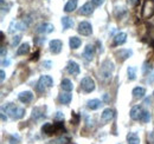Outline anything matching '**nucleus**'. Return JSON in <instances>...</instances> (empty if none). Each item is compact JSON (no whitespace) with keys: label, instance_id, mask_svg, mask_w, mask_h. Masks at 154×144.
<instances>
[{"label":"nucleus","instance_id":"1","mask_svg":"<svg viewBox=\"0 0 154 144\" xmlns=\"http://www.w3.org/2000/svg\"><path fill=\"white\" fill-rule=\"evenodd\" d=\"M2 111H6L13 119H20L24 117L25 115V110L23 108H19V106H16L14 104L12 103H8L6 105L2 106Z\"/></svg>","mask_w":154,"mask_h":144},{"label":"nucleus","instance_id":"2","mask_svg":"<svg viewBox=\"0 0 154 144\" xmlns=\"http://www.w3.org/2000/svg\"><path fill=\"white\" fill-rule=\"evenodd\" d=\"M114 71V64L110 60H104L101 64V69H100V78L102 80H109L112 74Z\"/></svg>","mask_w":154,"mask_h":144},{"label":"nucleus","instance_id":"3","mask_svg":"<svg viewBox=\"0 0 154 144\" xmlns=\"http://www.w3.org/2000/svg\"><path fill=\"white\" fill-rule=\"evenodd\" d=\"M54 85V79L50 77V76H42L40 78H39L38 83H37V90L39 92H43V91H45L46 89H49V88H51Z\"/></svg>","mask_w":154,"mask_h":144},{"label":"nucleus","instance_id":"4","mask_svg":"<svg viewBox=\"0 0 154 144\" xmlns=\"http://www.w3.org/2000/svg\"><path fill=\"white\" fill-rule=\"evenodd\" d=\"M154 16V0H145L142 6V18L149 19Z\"/></svg>","mask_w":154,"mask_h":144},{"label":"nucleus","instance_id":"5","mask_svg":"<svg viewBox=\"0 0 154 144\" xmlns=\"http://www.w3.org/2000/svg\"><path fill=\"white\" fill-rule=\"evenodd\" d=\"M81 88L84 92L89 93L95 90V80L91 77H84L81 82Z\"/></svg>","mask_w":154,"mask_h":144},{"label":"nucleus","instance_id":"6","mask_svg":"<svg viewBox=\"0 0 154 144\" xmlns=\"http://www.w3.org/2000/svg\"><path fill=\"white\" fill-rule=\"evenodd\" d=\"M78 32L82 36H90L93 33V27L90 25V22L88 21H82L78 25Z\"/></svg>","mask_w":154,"mask_h":144},{"label":"nucleus","instance_id":"7","mask_svg":"<svg viewBox=\"0 0 154 144\" xmlns=\"http://www.w3.org/2000/svg\"><path fill=\"white\" fill-rule=\"evenodd\" d=\"M27 27V24H25V21H17V20H13L10 25V30L8 32L10 33H13L18 30H25Z\"/></svg>","mask_w":154,"mask_h":144},{"label":"nucleus","instance_id":"8","mask_svg":"<svg viewBox=\"0 0 154 144\" xmlns=\"http://www.w3.org/2000/svg\"><path fill=\"white\" fill-rule=\"evenodd\" d=\"M49 46H50V51H51L52 53L57 54V53L60 52V50H62V47H63V44H62V41H60V40H58V39H54V40H51V41H50Z\"/></svg>","mask_w":154,"mask_h":144},{"label":"nucleus","instance_id":"9","mask_svg":"<svg viewBox=\"0 0 154 144\" xmlns=\"http://www.w3.org/2000/svg\"><path fill=\"white\" fill-rule=\"evenodd\" d=\"M54 25L52 24H49V22H44V24H40L38 27H37V32L38 33H51L54 31Z\"/></svg>","mask_w":154,"mask_h":144},{"label":"nucleus","instance_id":"10","mask_svg":"<svg viewBox=\"0 0 154 144\" xmlns=\"http://www.w3.org/2000/svg\"><path fill=\"white\" fill-rule=\"evenodd\" d=\"M93 5H94L93 2H87V4H84V5L81 7V10H79V14H82V16H89V14H91L93 11H94V6H93Z\"/></svg>","mask_w":154,"mask_h":144},{"label":"nucleus","instance_id":"11","mask_svg":"<svg viewBox=\"0 0 154 144\" xmlns=\"http://www.w3.org/2000/svg\"><path fill=\"white\" fill-rule=\"evenodd\" d=\"M116 57L119 58V60H121V62H123V60H126L127 58H129L132 54H133V51L132 50H126V49H122V50H120V51H116Z\"/></svg>","mask_w":154,"mask_h":144},{"label":"nucleus","instance_id":"12","mask_svg":"<svg viewBox=\"0 0 154 144\" xmlns=\"http://www.w3.org/2000/svg\"><path fill=\"white\" fill-rule=\"evenodd\" d=\"M66 69H68V72L70 74H72V76H77L79 73V66H78V64H77L76 62H74V60H70L68 63Z\"/></svg>","mask_w":154,"mask_h":144},{"label":"nucleus","instance_id":"13","mask_svg":"<svg viewBox=\"0 0 154 144\" xmlns=\"http://www.w3.org/2000/svg\"><path fill=\"white\" fill-rule=\"evenodd\" d=\"M142 112H143V111H142V108H141L140 105H135V106H133V108H132L131 112H129L131 118H132V119H134V121H136V119H140V117H141Z\"/></svg>","mask_w":154,"mask_h":144},{"label":"nucleus","instance_id":"14","mask_svg":"<svg viewBox=\"0 0 154 144\" xmlns=\"http://www.w3.org/2000/svg\"><path fill=\"white\" fill-rule=\"evenodd\" d=\"M18 98L21 103H30L33 98V94L31 91H24V92H20Z\"/></svg>","mask_w":154,"mask_h":144},{"label":"nucleus","instance_id":"15","mask_svg":"<svg viewBox=\"0 0 154 144\" xmlns=\"http://www.w3.org/2000/svg\"><path fill=\"white\" fill-rule=\"evenodd\" d=\"M94 53H95V47H94V45H87L85 47H84V51H83V56L85 57V59H88V60H91L93 59V57H94Z\"/></svg>","mask_w":154,"mask_h":144},{"label":"nucleus","instance_id":"16","mask_svg":"<svg viewBox=\"0 0 154 144\" xmlns=\"http://www.w3.org/2000/svg\"><path fill=\"white\" fill-rule=\"evenodd\" d=\"M42 131H43V134H45V135H52V134H56V132H57L55 125L51 124V123H45L44 125L42 126Z\"/></svg>","mask_w":154,"mask_h":144},{"label":"nucleus","instance_id":"17","mask_svg":"<svg viewBox=\"0 0 154 144\" xmlns=\"http://www.w3.org/2000/svg\"><path fill=\"white\" fill-rule=\"evenodd\" d=\"M113 117H114V110L112 109H106L101 115V119L103 122H109L110 119H113Z\"/></svg>","mask_w":154,"mask_h":144},{"label":"nucleus","instance_id":"18","mask_svg":"<svg viewBox=\"0 0 154 144\" xmlns=\"http://www.w3.org/2000/svg\"><path fill=\"white\" fill-rule=\"evenodd\" d=\"M126 40H127V34L125 32H120L114 38V45H122L123 43H126Z\"/></svg>","mask_w":154,"mask_h":144},{"label":"nucleus","instance_id":"19","mask_svg":"<svg viewBox=\"0 0 154 144\" xmlns=\"http://www.w3.org/2000/svg\"><path fill=\"white\" fill-rule=\"evenodd\" d=\"M77 2H78V0H69V1L65 4V6H64V11H65L66 13L75 11L77 7Z\"/></svg>","mask_w":154,"mask_h":144},{"label":"nucleus","instance_id":"20","mask_svg":"<svg viewBox=\"0 0 154 144\" xmlns=\"http://www.w3.org/2000/svg\"><path fill=\"white\" fill-rule=\"evenodd\" d=\"M60 85H62V89L64 91H66V92H70V91H72V89H74L72 82H71L70 79H68V78H64V79L62 80Z\"/></svg>","mask_w":154,"mask_h":144},{"label":"nucleus","instance_id":"21","mask_svg":"<svg viewBox=\"0 0 154 144\" xmlns=\"http://www.w3.org/2000/svg\"><path fill=\"white\" fill-rule=\"evenodd\" d=\"M44 111H45V108H44V106H37V108H35L33 111H32V117H33L35 119L42 118V117L44 116Z\"/></svg>","mask_w":154,"mask_h":144},{"label":"nucleus","instance_id":"22","mask_svg":"<svg viewBox=\"0 0 154 144\" xmlns=\"http://www.w3.org/2000/svg\"><path fill=\"white\" fill-rule=\"evenodd\" d=\"M127 142H128V144H140V138H139L137 134L129 132L127 135Z\"/></svg>","mask_w":154,"mask_h":144},{"label":"nucleus","instance_id":"23","mask_svg":"<svg viewBox=\"0 0 154 144\" xmlns=\"http://www.w3.org/2000/svg\"><path fill=\"white\" fill-rule=\"evenodd\" d=\"M62 26L64 30H69V28H72L74 26V20L69 17H63L62 18Z\"/></svg>","mask_w":154,"mask_h":144},{"label":"nucleus","instance_id":"24","mask_svg":"<svg viewBox=\"0 0 154 144\" xmlns=\"http://www.w3.org/2000/svg\"><path fill=\"white\" fill-rule=\"evenodd\" d=\"M81 44H82V40H81L78 37H71V38L69 39V45H70V47L74 49V50L78 49V47L81 46Z\"/></svg>","mask_w":154,"mask_h":144},{"label":"nucleus","instance_id":"25","mask_svg":"<svg viewBox=\"0 0 154 144\" xmlns=\"http://www.w3.org/2000/svg\"><path fill=\"white\" fill-rule=\"evenodd\" d=\"M133 97L134 98H142L143 96H145V93H146V90H145V88H141V86H136L133 89Z\"/></svg>","mask_w":154,"mask_h":144},{"label":"nucleus","instance_id":"26","mask_svg":"<svg viewBox=\"0 0 154 144\" xmlns=\"http://www.w3.org/2000/svg\"><path fill=\"white\" fill-rule=\"evenodd\" d=\"M71 99H72V94L69 93V92L59 94V102H60L62 104H69V103L71 102Z\"/></svg>","mask_w":154,"mask_h":144},{"label":"nucleus","instance_id":"27","mask_svg":"<svg viewBox=\"0 0 154 144\" xmlns=\"http://www.w3.org/2000/svg\"><path fill=\"white\" fill-rule=\"evenodd\" d=\"M29 51H30V45H29L27 43H24V44L20 45V47H18V50H17V56H23V54L29 53Z\"/></svg>","mask_w":154,"mask_h":144},{"label":"nucleus","instance_id":"28","mask_svg":"<svg viewBox=\"0 0 154 144\" xmlns=\"http://www.w3.org/2000/svg\"><path fill=\"white\" fill-rule=\"evenodd\" d=\"M70 140L68 137H58V138H55V140H51L49 142H46L45 144H68Z\"/></svg>","mask_w":154,"mask_h":144},{"label":"nucleus","instance_id":"29","mask_svg":"<svg viewBox=\"0 0 154 144\" xmlns=\"http://www.w3.org/2000/svg\"><path fill=\"white\" fill-rule=\"evenodd\" d=\"M101 105H102V104H101V100H98V99H91V100H89L88 104H87L88 109H90V110H96V109H98Z\"/></svg>","mask_w":154,"mask_h":144},{"label":"nucleus","instance_id":"30","mask_svg":"<svg viewBox=\"0 0 154 144\" xmlns=\"http://www.w3.org/2000/svg\"><path fill=\"white\" fill-rule=\"evenodd\" d=\"M127 73H128V79L134 80L135 78H136V70H135V68H133V66H129L127 69Z\"/></svg>","mask_w":154,"mask_h":144},{"label":"nucleus","instance_id":"31","mask_svg":"<svg viewBox=\"0 0 154 144\" xmlns=\"http://www.w3.org/2000/svg\"><path fill=\"white\" fill-rule=\"evenodd\" d=\"M140 121L142 123H148L151 121V113L148 111H143L142 115H141V117H140Z\"/></svg>","mask_w":154,"mask_h":144},{"label":"nucleus","instance_id":"32","mask_svg":"<svg viewBox=\"0 0 154 144\" xmlns=\"http://www.w3.org/2000/svg\"><path fill=\"white\" fill-rule=\"evenodd\" d=\"M20 39H21V37L20 36H14L13 38H12V41H11V45L14 47V46H17L18 44H19Z\"/></svg>","mask_w":154,"mask_h":144},{"label":"nucleus","instance_id":"33","mask_svg":"<svg viewBox=\"0 0 154 144\" xmlns=\"http://www.w3.org/2000/svg\"><path fill=\"white\" fill-rule=\"evenodd\" d=\"M56 121H63L64 119V115H63V112H60V111H57L56 113H55V117H54Z\"/></svg>","mask_w":154,"mask_h":144},{"label":"nucleus","instance_id":"34","mask_svg":"<svg viewBox=\"0 0 154 144\" xmlns=\"http://www.w3.org/2000/svg\"><path fill=\"white\" fill-rule=\"evenodd\" d=\"M43 66H44L45 69H51V66H52V63H51L50 60H45V62L43 63Z\"/></svg>","mask_w":154,"mask_h":144},{"label":"nucleus","instance_id":"35","mask_svg":"<svg viewBox=\"0 0 154 144\" xmlns=\"http://www.w3.org/2000/svg\"><path fill=\"white\" fill-rule=\"evenodd\" d=\"M153 69V66H152V64H145V69H143V72H149L151 70Z\"/></svg>","mask_w":154,"mask_h":144},{"label":"nucleus","instance_id":"36","mask_svg":"<svg viewBox=\"0 0 154 144\" xmlns=\"http://www.w3.org/2000/svg\"><path fill=\"white\" fill-rule=\"evenodd\" d=\"M91 2H93L95 6H101V5L104 2V0H91Z\"/></svg>","mask_w":154,"mask_h":144},{"label":"nucleus","instance_id":"37","mask_svg":"<svg viewBox=\"0 0 154 144\" xmlns=\"http://www.w3.org/2000/svg\"><path fill=\"white\" fill-rule=\"evenodd\" d=\"M6 54H7V50H6V47H5V46H1V57H2V58H5V57H6Z\"/></svg>","mask_w":154,"mask_h":144},{"label":"nucleus","instance_id":"38","mask_svg":"<svg viewBox=\"0 0 154 144\" xmlns=\"http://www.w3.org/2000/svg\"><path fill=\"white\" fill-rule=\"evenodd\" d=\"M38 56H39V52L37 51L36 53H33V56H32V58H31V60H37V59H38Z\"/></svg>","mask_w":154,"mask_h":144},{"label":"nucleus","instance_id":"39","mask_svg":"<svg viewBox=\"0 0 154 144\" xmlns=\"http://www.w3.org/2000/svg\"><path fill=\"white\" fill-rule=\"evenodd\" d=\"M0 76H1V77H0V79H1V82H2V80L5 79V71H4V70H1V72H0Z\"/></svg>","mask_w":154,"mask_h":144},{"label":"nucleus","instance_id":"40","mask_svg":"<svg viewBox=\"0 0 154 144\" xmlns=\"http://www.w3.org/2000/svg\"><path fill=\"white\" fill-rule=\"evenodd\" d=\"M1 119H2V122H6V121H7V117L5 116L4 112H1Z\"/></svg>","mask_w":154,"mask_h":144},{"label":"nucleus","instance_id":"41","mask_svg":"<svg viewBox=\"0 0 154 144\" xmlns=\"http://www.w3.org/2000/svg\"><path fill=\"white\" fill-rule=\"evenodd\" d=\"M136 1H137V0H128V4H129V5H135Z\"/></svg>","mask_w":154,"mask_h":144},{"label":"nucleus","instance_id":"42","mask_svg":"<svg viewBox=\"0 0 154 144\" xmlns=\"http://www.w3.org/2000/svg\"><path fill=\"white\" fill-rule=\"evenodd\" d=\"M10 64V62L8 60H2V66H5V65H8Z\"/></svg>","mask_w":154,"mask_h":144}]
</instances>
